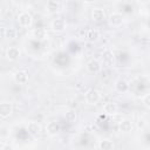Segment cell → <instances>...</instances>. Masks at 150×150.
Instances as JSON below:
<instances>
[{"mask_svg":"<svg viewBox=\"0 0 150 150\" xmlns=\"http://www.w3.org/2000/svg\"><path fill=\"white\" fill-rule=\"evenodd\" d=\"M84 100L88 104H97L98 101L101 100V93L97 89H89L84 94Z\"/></svg>","mask_w":150,"mask_h":150,"instance_id":"6da1fadb","label":"cell"},{"mask_svg":"<svg viewBox=\"0 0 150 150\" xmlns=\"http://www.w3.org/2000/svg\"><path fill=\"white\" fill-rule=\"evenodd\" d=\"M18 21H19V25L21 27H30L32 23H33V18L32 15L28 13V12H21L19 15H18Z\"/></svg>","mask_w":150,"mask_h":150,"instance_id":"7a4b0ae2","label":"cell"},{"mask_svg":"<svg viewBox=\"0 0 150 150\" xmlns=\"http://www.w3.org/2000/svg\"><path fill=\"white\" fill-rule=\"evenodd\" d=\"M50 26H52V29H53L54 32L61 33V32H63V30L66 29L67 23H66V21H64L62 18H57V19H54V20L52 21Z\"/></svg>","mask_w":150,"mask_h":150,"instance_id":"3957f363","label":"cell"},{"mask_svg":"<svg viewBox=\"0 0 150 150\" xmlns=\"http://www.w3.org/2000/svg\"><path fill=\"white\" fill-rule=\"evenodd\" d=\"M13 112V107L9 102H0V117L7 118Z\"/></svg>","mask_w":150,"mask_h":150,"instance_id":"277c9868","label":"cell"},{"mask_svg":"<svg viewBox=\"0 0 150 150\" xmlns=\"http://www.w3.org/2000/svg\"><path fill=\"white\" fill-rule=\"evenodd\" d=\"M60 130H61V125H60L59 122H56V121H50V122H48L47 125H46V131H47V134L50 135V136L57 135V134L60 132Z\"/></svg>","mask_w":150,"mask_h":150,"instance_id":"5b68a950","label":"cell"},{"mask_svg":"<svg viewBox=\"0 0 150 150\" xmlns=\"http://www.w3.org/2000/svg\"><path fill=\"white\" fill-rule=\"evenodd\" d=\"M14 81L19 84H26L28 82V73L23 69H20L15 71L14 74Z\"/></svg>","mask_w":150,"mask_h":150,"instance_id":"8992f818","label":"cell"},{"mask_svg":"<svg viewBox=\"0 0 150 150\" xmlns=\"http://www.w3.org/2000/svg\"><path fill=\"white\" fill-rule=\"evenodd\" d=\"M123 15L121 14V13H117V12H115V13H111L110 15H109V22H110V25L111 26H115V27H118V26H121L122 23H123Z\"/></svg>","mask_w":150,"mask_h":150,"instance_id":"52a82bcc","label":"cell"},{"mask_svg":"<svg viewBox=\"0 0 150 150\" xmlns=\"http://www.w3.org/2000/svg\"><path fill=\"white\" fill-rule=\"evenodd\" d=\"M117 109H118V107L115 102H107L103 105V112H104V115H108V116L115 115L117 112Z\"/></svg>","mask_w":150,"mask_h":150,"instance_id":"ba28073f","label":"cell"},{"mask_svg":"<svg viewBox=\"0 0 150 150\" xmlns=\"http://www.w3.org/2000/svg\"><path fill=\"white\" fill-rule=\"evenodd\" d=\"M87 70H88L89 73H94V74L98 73V71L101 70V63H100V61L96 60V59L90 60V61L87 63Z\"/></svg>","mask_w":150,"mask_h":150,"instance_id":"9c48e42d","label":"cell"},{"mask_svg":"<svg viewBox=\"0 0 150 150\" xmlns=\"http://www.w3.org/2000/svg\"><path fill=\"white\" fill-rule=\"evenodd\" d=\"M20 50L18 47H9L6 52V55H7V59L11 60V61H16L19 57H20Z\"/></svg>","mask_w":150,"mask_h":150,"instance_id":"30bf717a","label":"cell"},{"mask_svg":"<svg viewBox=\"0 0 150 150\" xmlns=\"http://www.w3.org/2000/svg\"><path fill=\"white\" fill-rule=\"evenodd\" d=\"M91 18H93L94 21L101 22V21H103V20L105 19V13H104V11L101 9V8H95V9H93V12H91Z\"/></svg>","mask_w":150,"mask_h":150,"instance_id":"8fae6325","label":"cell"},{"mask_svg":"<svg viewBox=\"0 0 150 150\" xmlns=\"http://www.w3.org/2000/svg\"><path fill=\"white\" fill-rule=\"evenodd\" d=\"M98 38H100V32L97 29L91 28V29H88L86 32V40L89 42H95L98 40Z\"/></svg>","mask_w":150,"mask_h":150,"instance_id":"7c38bea8","label":"cell"},{"mask_svg":"<svg viewBox=\"0 0 150 150\" xmlns=\"http://www.w3.org/2000/svg\"><path fill=\"white\" fill-rule=\"evenodd\" d=\"M115 89L120 93H125L129 89V83L124 79H118L115 82Z\"/></svg>","mask_w":150,"mask_h":150,"instance_id":"4fadbf2b","label":"cell"},{"mask_svg":"<svg viewBox=\"0 0 150 150\" xmlns=\"http://www.w3.org/2000/svg\"><path fill=\"white\" fill-rule=\"evenodd\" d=\"M27 131H28L30 135H38V134H40V131H41V125H40L38 122L32 121V122H29V123L27 124Z\"/></svg>","mask_w":150,"mask_h":150,"instance_id":"5bb4252c","label":"cell"},{"mask_svg":"<svg viewBox=\"0 0 150 150\" xmlns=\"http://www.w3.org/2000/svg\"><path fill=\"white\" fill-rule=\"evenodd\" d=\"M132 128H134V125L130 120H122L120 122V130L122 132H130L132 130Z\"/></svg>","mask_w":150,"mask_h":150,"instance_id":"9a60e30c","label":"cell"},{"mask_svg":"<svg viewBox=\"0 0 150 150\" xmlns=\"http://www.w3.org/2000/svg\"><path fill=\"white\" fill-rule=\"evenodd\" d=\"M33 35L38 40H43V39H46L48 36V33H47V30L45 28H36V29H34Z\"/></svg>","mask_w":150,"mask_h":150,"instance_id":"2e32d148","label":"cell"},{"mask_svg":"<svg viewBox=\"0 0 150 150\" xmlns=\"http://www.w3.org/2000/svg\"><path fill=\"white\" fill-rule=\"evenodd\" d=\"M98 148L101 150H111L114 149V143L110 139H102L98 142Z\"/></svg>","mask_w":150,"mask_h":150,"instance_id":"e0dca14e","label":"cell"},{"mask_svg":"<svg viewBox=\"0 0 150 150\" xmlns=\"http://www.w3.org/2000/svg\"><path fill=\"white\" fill-rule=\"evenodd\" d=\"M77 118V115H76V111L73 110V109H69L68 111H66L64 114V120L68 122V123H74Z\"/></svg>","mask_w":150,"mask_h":150,"instance_id":"ac0fdd59","label":"cell"},{"mask_svg":"<svg viewBox=\"0 0 150 150\" xmlns=\"http://www.w3.org/2000/svg\"><path fill=\"white\" fill-rule=\"evenodd\" d=\"M102 59H103V62L105 63H111L114 61V53L110 50V49H105L103 50L102 53Z\"/></svg>","mask_w":150,"mask_h":150,"instance_id":"d6986e66","label":"cell"},{"mask_svg":"<svg viewBox=\"0 0 150 150\" xmlns=\"http://www.w3.org/2000/svg\"><path fill=\"white\" fill-rule=\"evenodd\" d=\"M60 8V4L57 0H48L47 1V9L50 12V13H54L56 11H59Z\"/></svg>","mask_w":150,"mask_h":150,"instance_id":"ffe728a7","label":"cell"},{"mask_svg":"<svg viewBox=\"0 0 150 150\" xmlns=\"http://www.w3.org/2000/svg\"><path fill=\"white\" fill-rule=\"evenodd\" d=\"M4 34H5V38H6V39L13 40V39L16 38V29L13 28V27H7V28L5 29V32H4Z\"/></svg>","mask_w":150,"mask_h":150,"instance_id":"44dd1931","label":"cell"},{"mask_svg":"<svg viewBox=\"0 0 150 150\" xmlns=\"http://www.w3.org/2000/svg\"><path fill=\"white\" fill-rule=\"evenodd\" d=\"M8 136H9V129L7 127H1L0 128V137L7 138Z\"/></svg>","mask_w":150,"mask_h":150,"instance_id":"7402d4cb","label":"cell"},{"mask_svg":"<svg viewBox=\"0 0 150 150\" xmlns=\"http://www.w3.org/2000/svg\"><path fill=\"white\" fill-rule=\"evenodd\" d=\"M142 101H143V104L149 108L150 107V94H145L143 97H142Z\"/></svg>","mask_w":150,"mask_h":150,"instance_id":"603a6c76","label":"cell"},{"mask_svg":"<svg viewBox=\"0 0 150 150\" xmlns=\"http://www.w3.org/2000/svg\"><path fill=\"white\" fill-rule=\"evenodd\" d=\"M145 124H146V123H145V121H144L143 118L138 121V128H143V127H144Z\"/></svg>","mask_w":150,"mask_h":150,"instance_id":"cb8c5ba5","label":"cell"},{"mask_svg":"<svg viewBox=\"0 0 150 150\" xmlns=\"http://www.w3.org/2000/svg\"><path fill=\"white\" fill-rule=\"evenodd\" d=\"M94 1H96V0H84V2H87V4H91Z\"/></svg>","mask_w":150,"mask_h":150,"instance_id":"d4e9b609","label":"cell"},{"mask_svg":"<svg viewBox=\"0 0 150 150\" xmlns=\"http://www.w3.org/2000/svg\"><path fill=\"white\" fill-rule=\"evenodd\" d=\"M0 15H1V12H0Z\"/></svg>","mask_w":150,"mask_h":150,"instance_id":"484cf974","label":"cell"}]
</instances>
